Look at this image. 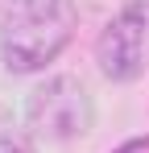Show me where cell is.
I'll use <instances>...</instances> for the list:
<instances>
[{
  "instance_id": "2",
  "label": "cell",
  "mask_w": 149,
  "mask_h": 153,
  "mask_svg": "<svg viewBox=\"0 0 149 153\" xmlns=\"http://www.w3.org/2000/svg\"><path fill=\"white\" fill-rule=\"evenodd\" d=\"M25 124L46 141H74L95 124V108L87 87L74 75H54L25 100Z\"/></svg>"
},
{
  "instance_id": "1",
  "label": "cell",
  "mask_w": 149,
  "mask_h": 153,
  "mask_svg": "<svg viewBox=\"0 0 149 153\" xmlns=\"http://www.w3.org/2000/svg\"><path fill=\"white\" fill-rule=\"evenodd\" d=\"M79 13L71 0H17L0 25V58L13 75L46 71L71 46Z\"/></svg>"
},
{
  "instance_id": "3",
  "label": "cell",
  "mask_w": 149,
  "mask_h": 153,
  "mask_svg": "<svg viewBox=\"0 0 149 153\" xmlns=\"http://www.w3.org/2000/svg\"><path fill=\"white\" fill-rule=\"evenodd\" d=\"M95 62L104 79L133 83L149 71V0H133L95 37Z\"/></svg>"
},
{
  "instance_id": "4",
  "label": "cell",
  "mask_w": 149,
  "mask_h": 153,
  "mask_svg": "<svg viewBox=\"0 0 149 153\" xmlns=\"http://www.w3.org/2000/svg\"><path fill=\"white\" fill-rule=\"evenodd\" d=\"M0 153H37V149H33V141H29L25 132L4 128V132H0Z\"/></svg>"
}]
</instances>
